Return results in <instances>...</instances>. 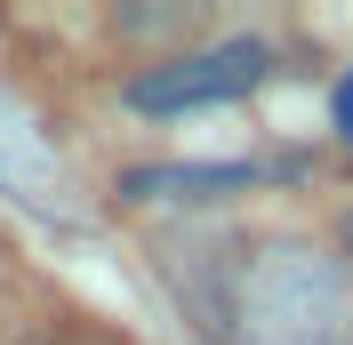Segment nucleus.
I'll return each mask as SVG.
<instances>
[{
  "mask_svg": "<svg viewBox=\"0 0 353 345\" xmlns=\"http://www.w3.org/2000/svg\"><path fill=\"white\" fill-rule=\"evenodd\" d=\"M337 257H345V265H353V209H345V217H337Z\"/></svg>",
  "mask_w": 353,
  "mask_h": 345,
  "instance_id": "obj_3",
  "label": "nucleus"
},
{
  "mask_svg": "<svg viewBox=\"0 0 353 345\" xmlns=\"http://www.w3.org/2000/svg\"><path fill=\"white\" fill-rule=\"evenodd\" d=\"M241 185H257V169H185V161H169V169H137L129 177V201H217V193H241Z\"/></svg>",
  "mask_w": 353,
  "mask_h": 345,
  "instance_id": "obj_2",
  "label": "nucleus"
},
{
  "mask_svg": "<svg viewBox=\"0 0 353 345\" xmlns=\"http://www.w3.org/2000/svg\"><path fill=\"white\" fill-rule=\"evenodd\" d=\"M81 345H105V337H81Z\"/></svg>",
  "mask_w": 353,
  "mask_h": 345,
  "instance_id": "obj_4",
  "label": "nucleus"
},
{
  "mask_svg": "<svg viewBox=\"0 0 353 345\" xmlns=\"http://www.w3.org/2000/svg\"><path fill=\"white\" fill-rule=\"evenodd\" d=\"M273 72L265 41H217V48H176L161 65L129 72V105L137 112H201V105H233Z\"/></svg>",
  "mask_w": 353,
  "mask_h": 345,
  "instance_id": "obj_1",
  "label": "nucleus"
}]
</instances>
